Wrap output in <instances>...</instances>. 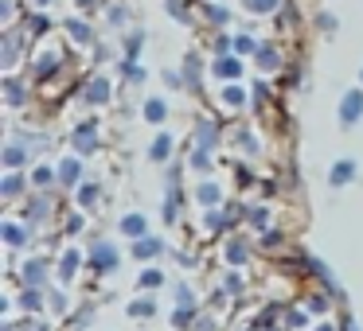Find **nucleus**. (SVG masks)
<instances>
[{"label":"nucleus","instance_id":"nucleus-1","mask_svg":"<svg viewBox=\"0 0 363 331\" xmlns=\"http://www.w3.org/2000/svg\"><path fill=\"white\" fill-rule=\"evenodd\" d=\"M359 113H363V94H359V90H355V94H347V102L340 105V117H344L347 125H352V121L359 117Z\"/></svg>","mask_w":363,"mask_h":331},{"label":"nucleus","instance_id":"nucleus-2","mask_svg":"<svg viewBox=\"0 0 363 331\" xmlns=\"http://www.w3.org/2000/svg\"><path fill=\"white\" fill-rule=\"evenodd\" d=\"M352 172H355L352 164H336V168H332V183H347V180H352Z\"/></svg>","mask_w":363,"mask_h":331},{"label":"nucleus","instance_id":"nucleus-3","mask_svg":"<svg viewBox=\"0 0 363 331\" xmlns=\"http://www.w3.org/2000/svg\"><path fill=\"white\" fill-rule=\"evenodd\" d=\"M242 4H246L250 12H274V4H277V0H242Z\"/></svg>","mask_w":363,"mask_h":331},{"label":"nucleus","instance_id":"nucleus-4","mask_svg":"<svg viewBox=\"0 0 363 331\" xmlns=\"http://www.w3.org/2000/svg\"><path fill=\"white\" fill-rule=\"evenodd\" d=\"M145 113H149V121H160V117H164V102H149V105H145Z\"/></svg>","mask_w":363,"mask_h":331},{"label":"nucleus","instance_id":"nucleus-5","mask_svg":"<svg viewBox=\"0 0 363 331\" xmlns=\"http://www.w3.org/2000/svg\"><path fill=\"white\" fill-rule=\"evenodd\" d=\"M164 152H168V137H160V141H157V144H152V156H157V160H160V156H164Z\"/></svg>","mask_w":363,"mask_h":331},{"label":"nucleus","instance_id":"nucleus-6","mask_svg":"<svg viewBox=\"0 0 363 331\" xmlns=\"http://www.w3.org/2000/svg\"><path fill=\"white\" fill-rule=\"evenodd\" d=\"M90 98H94V102H102V98H106V82H94V86H90Z\"/></svg>","mask_w":363,"mask_h":331},{"label":"nucleus","instance_id":"nucleus-7","mask_svg":"<svg viewBox=\"0 0 363 331\" xmlns=\"http://www.w3.org/2000/svg\"><path fill=\"white\" fill-rule=\"evenodd\" d=\"M219 71H223V74H238V63H235V59H223Z\"/></svg>","mask_w":363,"mask_h":331},{"label":"nucleus","instance_id":"nucleus-8","mask_svg":"<svg viewBox=\"0 0 363 331\" xmlns=\"http://www.w3.org/2000/svg\"><path fill=\"white\" fill-rule=\"evenodd\" d=\"M40 4H48V0H40Z\"/></svg>","mask_w":363,"mask_h":331}]
</instances>
